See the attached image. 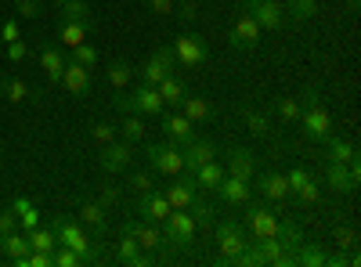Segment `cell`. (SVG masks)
I'll return each mask as SVG.
<instances>
[{
	"label": "cell",
	"mask_w": 361,
	"mask_h": 267,
	"mask_svg": "<svg viewBox=\"0 0 361 267\" xmlns=\"http://www.w3.org/2000/svg\"><path fill=\"white\" fill-rule=\"evenodd\" d=\"M51 228H54V235H58V246H69V249H73V253H80L83 260L90 256V235L83 231V224H80V221L58 217Z\"/></svg>",
	"instance_id": "8"
},
{
	"label": "cell",
	"mask_w": 361,
	"mask_h": 267,
	"mask_svg": "<svg viewBox=\"0 0 361 267\" xmlns=\"http://www.w3.org/2000/svg\"><path fill=\"white\" fill-rule=\"evenodd\" d=\"M325 185L333 188L336 195H350L357 188V181H354L350 170H347V163H336V159H329V166H325Z\"/></svg>",
	"instance_id": "21"
},
{
	"label": "cell",
	"mask_w": 361,
	"mask_h": 267,
	"mask_svg": "<svg viewBox=\"0 0 361 267\" xmlns=\"http://www.w3.org/2000/svg\"><path fill=\"white\" fill-rule=\"evenodd\" d=\"M130 188H134L137 195L152 192V188H156V185H152V173H148V170H137V173H130Z\"/></svg>",
	"instance_id": "51"
},
{
	"label": "cell",
	"mask_w": 361,
	"mask_h": 267,
	"mask_svg": "<svg viewBox=\"0 0 361 267\" xmlns=\"http://www.w3.org/2000/svg\"><path fill=\"white\" fill-rule=\"evenodd\" d=\"M195 177L188 173V177H177L173 185H166L163 188V195H166V202H170V210H188V206L195 202Z\"/></svg>",
	"instance_id": "15"
},
{
	"label": "cell",
	"mask_w": 361,
	"mask_h": 267,
	"mask_svg": "<svg viewBox=\"0 0 361 267\" xmlns=\"http://www.w3.org/2000/svg\"><path fill=\"white\" fill-rule=\"evenodd\" d=\"M15 11L22 18H40L44 15V4H40V0H15Z\"/></svg>",
	"instance_id": "50"
},
{
	"label": "cell",
	"mask_w": 361,
	"mask_h": 267,
	"mask_svg": "<svg viewBox=\"0 0 361 267\" xmlns=\"http://www.w3.org/2000/svg\"><path fill=\"white\" fill-rule=\"evenodd\" d=\"M260 195L271 199V202H286L289 199V181H286V173H264L260 181H257Z\"/></svg>",
	"instance_id": "27"
},
{
	"label": "cell",
	"mask_w": 361,
	"mask_h": 267,
	"mask_svg": "<svg viewBox=\"0 0 361 267\" xmlns=\"http://www.w3.org/2000/svg\"><path fill=\"white\" fill-rule=\"evenodd\" d=\"M246 206H250V202H246ZM246 228L253 231V239H271V235H279L282 221H279V213L271 210V206L253 202L250 210H246Z\"/></svg>",
	"instance_id": "9"
},
{
	"label": "cell",
	"mask_w": 361,
	"mask_h": 267,
	"mask_svg": "<svg viewBox=\"0 0 361 267\" xmlns=\"http://www.w3.org/2000/svg\"><path fill=\"white\" fill-rule=\"evenodd\" d=\"M11 210H15V217H18V224H22L25 231L40 228V210H37V206L29 202L25 195H22V199H15V206H11Z\"/></svg>",
	"instance_id": "33"
},
{
	"label": "cell",
	"mask_w": 361,
	"mask_h": 267,
	"mask_svg": "<svg viewBox=\"0 0 361 267\" xmlns=\"http://www.w3.org/2000/svg\"><path fill=\"white\" fill-rule=\"evenodd\" d=\"M137 213H141L145 221L163 224V221H166V213H170V202H166V195H163L159 188H152V192L137 195Z\"/></svg>",
	"instance_id": "18"
},
{
	"label": "cell",
	"mask_w": 361,
	"mask_h": 267,
	"mask_svg": "<svg viewBox=\"0 0 361 267\" xmlns=\"http://www.w3.org/2000/svg\"><path fill=\"white\" fill-rule=\"evenodd\" d=\"M58 15H62V22H76V25H83L87 33L94 29V15H90V4H87V0H66V4L58 8Z\"/></svg>",
	"instance_id": "26"
},
{
	"label": "cell",
	"mask_w": 361,
	"mask_h": 267,
	"mask_svg": "<svg viewBox=\"0 0 361 267\" xmlns=\"http://www.w3.org/2000/svg\"><path fill=\"white\" fill-rule=\"evenodd\" d=\"M333 239H336L340 253H347V249H354V246H357V231H354V228H347V224H343V228L336 224V231H333Z\"/></svg>",
	"instance_id": "44"
},
{
	"label": "cell",
	"mask_w": 361,
	"mask_h": 267,
	"mask_svg": "<svg viewBox=\"0 0 361 267\" xmlns=\"http://www.w3.org/2000/svg\"><path fill=\"white\" fill-rule=\"evenodd\" d=\"M137 76V69L130 66V62H112L109 69H105V80H109V87L112 91H127V83Z\"/></svg>",
	"instance_id": "32"
},
{
	"label": "cell",
	"mask_w": 361,
	"mask_h": 267,
	"mask_svg": "<svg viewBox=\"0 0 361 267\" xmlns=\"http://www.w3.org/2000/svg\"><path fill=\"white\" fill-rule=\"evenodd\" d=\"M243 120H246V130L257 134V137H264V134L271 130V120H267L264 112H257V108H246V112H243Z\"/></svg>",
	"instance_id": "43"
},
{
	"label": "cell",
	"mask_w": 361,
	"mask_h": 267,
	"mask_svg": "<svg viewBox=\"0 0 361 267\" xmlns=\"http://www.w3.org/2000/svg\"><path fill=\"white\" fill-rule=\"evenodd\" d=\"M300 112H304V105H300V98H275V116L282 123H296Z\"/></svg>",
	"instance_id": "40"
},
{
	"label": "cell",
	"mask_w": 361,
	"mask_h": 267,
	"mask_svg": "<svg viewBox=\"0 0 361 267\" xmlns=\"http://www.w3.org/2000/svg\"><path fill=\"white\" fill-rule=\"evenodd\" d=\"M76 263H83L80 253H73L69 246H54V267H76Z\"/></svg>",
	"instance_id": "45"
},
{
	"label": "cell",
	"mask_w": 361,
	"mask_h": 267,
	"mask_svg": "<svg viewBox=\"0 0 361 267\" xmlns=\"http://www.w3.org/2000/svg\"><path fill=\"white\" fill-rule=\"evenodd\" d=\"M40 69L51 76V83H62V73H66V54L58 51V47H51V44H44V51H40Z\"/></svg>",
	"instance_id": "30"
},
{
	"label": "cell",
	"mask_w": 361,
	"mask_h": 267,
	"mask_svg": "<svg viewBox=\"0 0 361 267\" xmlns=\"http://www.w3.org/2000/svg\"><path fill=\"white\" fill-rule=\"evenodd\" d=\"M188 213L195 217V228H209V224H214V210H209L206 202H192Z\"/></svg>",
	"instance_id": "46"
},
{
	"label": "cell",
	"mask_w": 361,
	"mask_h": 267,
	"mask_svg": "<svg viewBox=\"0 0 361 267\" xmlns=\"http://www.w3.org/2000/svg\"><path fill=\"white\" fill-rule=\"evenodd\" d=\"M293 263H304V267H322L325 263V253L314 246V242H300L296 253H293Z\"/></svg>",
	"instance_id": "37"
},
{
	"label": "cell",
	"mask_w": 361,
	"mask_h": 267,
	"mask_svg": "<svg viewBox=\"0 0 361 267\" xmlns=\"http://www.w3.org/2000/svg\"><path fill=\"white\" fill-rule=\"evenodd\" d=\"M304 112H300V130H304L307 141H325L329 134H333V112H329L322 105V87H307L304 91Z\"/></svg>",
	"instance_id": "1"
},
{
	"label": "cell",
	"mask_w": 361,
	"mask_h": 267,
	"mask_svg": "<svg viewBox=\"0 0 361 267\" xmlns=\"http://www.w3.org/2000/svg\"><path fill=\"white\" fill-rule=\"evenodd\" d=\"M51 4H54V8H62V4H66V0H51Z\"/></svg>",
	"instance_id": "59"
},
{
	"label": "cell",
	"mask_w": 361,
	"mask_h": 267,
	"mask_svg": "<svg viewBox=\"0 0 361 267\" xmlns=\"http://www.w3.org/2000/svg\"><path fill=\"white\" fill-rule=\"evenodd\" d=\"M260 33L264 29L253 22V15H238L235 18V25H231V33H228V44L235 47V51H257V44H260Z\"/></svg>",
	"instance_id": "10"
},
{
	"label": "cell",
	"mask_w": 361,
	"mask_h": 267,
	"mask_svg": "<svg viewBox=\"0 0 361 267\" xmlns=\"http://www.w3.org/2000/svg\"><path fill=\"white\" fill-rule=\"evenodd\" d=\"M173 73V51H166V47H159L148 62L141 66V83H148V87H156L163 76H170Z\"/></svg>",
	"instance_id": "14"
},
{
	"label": "cell",
	"mask_w": 361,
	"mask_h": 267,
	"mask_svg": "<svg viewBox=\"0 0 361 267\" xmlns=\"http://www.w3.org/2000/svg\"><path fill=\"white\" fill-rule=\"evenodd\" d=\"M145 156H148V166H152L156 173L163 177H177V173H185V156H180V148L170 144V141H156V144H148L145 148Z\"/></svg>",
	"instance_id": "3"
},
{
	"label": "cell",
	"mask_w": 361,
	"mask_h": 267,
	"mask_svg": "<svg viewBox=\"0 0 361 267\" xmlns=\"http://www.w3.org/2000/svg\"><path fill=\"white\" fill-rule=\"evenodd\" d=\"M98 202L105 206V210H109V206H116V202H119V188L105 185V188H102V199H98Z\"/></svg>",
	"instance_id": "57"
},
{
	"label": "cell",
	"mask_w": 361,
	"mask_h": 267,
	"mask_svg": "<svg viewBox=\"0 0 361 267\" xmlns=\"http://www.w3.org/2000/svg\"><path fill=\"white\" fill-rule=\"evenodd\" d=\"M214 231H217L221 263H235V260H238V253H243V249L250 246V239H246V231H243V224H238V221H221Z\"/></svg>",
	"instance_id": "5"
},
{
	"label": "cell",
	"mask_w": 361,
	"mask_h": 267,
	"mask_svg": "<svg viewBox=\"0 0 361 267\" xmlns=\"http://www.w3.org/2000/svg\"><path fill=\"white\" fill-rule=\"evenodd\" d=\"M116 108H119V112H134V116H163V112H166V101H163V94L156 91V87L141 83L134 94H123V91H119Z\"/></svg>",
	"instance_id": "2"
},
{
	"label": "cell",
	"mask_w": 361,
	"mask_h": 267,
	"mask_svg": "<svg viewBox=\"0 0 361 267\" xmlns=\"http://www.w3.org/2000/svg\"><path fill=\"white\" fill-rule=\"evenodd\" d=\"M221 195H224V202L228 206H246L250 199H253V185L250 181H243V177H228L224 173V181H221V188H217Z\"/></svg>",
	"instance_id": "24"
},
{
	"label": "cell",
	"mask_w": 361,
	"mask_h": 267,
	"mask_svg": "<svg viewBox=\"0 0 361 267\" xmlns=\"http://www.w3.org/2000/svg\"><path fill=\"white\" fill-rule=\"evenodd\" d=\"M156 91L163 94V101H166V108H177L180 101H185V94H188V87H185V80L180 76H163L159 83H156Z\"/></svg>",
	"instance_id": "28"
},
{
	"label": "cell",
	"mask_w": 361,
	"mask_h": 267,
	"mask_svg": "<svg viewBox=\"0 0 361 267\" xmlns=\"http://www.w3.org/2000/svg\"><path fill=\"white\" fill-rule=\"evenodd\" d=\"M58 40H62V44L73 51V47H80V44L87 40V29L76 25V22H62V33H58Z\"/></svg>",
	"instance_id": "42"
},
{
	"label": "cell",
	"mask_w": 361,
	"mask_h": 267,
	"mask_svg": "<svg viewBox=\"0 0 361 267\" xmlns=\"http://www.w3.org/2000/svg\"><path fill=\"white\" fill-rule=\"evenodd\" d=\"M145 120H141V116H134V112H127V120L123 123H119V134H123V141L127 144H137L141 137H145Z\"/></svg>",
	"instance_id": "38"
},
{
	"label": "cell",
	"mask_w": 361,
	"mask_h": 267,
	"mask_svg": "<svg viewBox=\"0 0 361 267\" xmlns=\"http://www.w3.org/2000/svg\"><path fill=\"white\" fill-rule=\"evenodd\" d=\"M257 249L264 256V263H275V267H286L293 263V249L279 239V235H271V239H257Z\"/></svg>",
	"instance_id": "23"
},
{
	"label": "cell",
	"mask_w": 361,
	"mask_h": 267,
	"mask_svg": "<svg viewBox=\"0 0 361 267\" xmlns=\"http://www.w3.org/2000/svg\"><path fill=\"white\" fill-rule=\"evenodd\" d=\"M130 159H134V144H119V141H109V144H102V170L105 173H119V170H127L130 166Z\"/></svg>",
	"instance_id": "13"
},
{
	"label": "cell",
	"mask_w": 361,
	"mask_h": 267,
	"mask_svg": "<svg viewBox=\"0 0 361 267\" xmlns=\"http://www.w3.org/2000/svg\"><path fill=\"white\" fill-rule=\"evenodd\" d=\"M69 62H76V66H83V69H94L98 62H102V54H98V47L94 44H80V47H73V58H69Z\"/></svg>",
	"instance_id": "41"
},
{
	"label": "cell",
	"mask_w": 361,
	"mask_h": 267,
	"mask_svg": "<svg viewBox=\"0 0 361 267\" xmlns=\"http://www.w3.org/2000/svg\"><path fill=\"white\" fill-rule=\"evenodd\" d=\"M0 98H8L11 105H22V101H33V91L18 76H4L0 80Z\"/></svg>",
	"instance_id": "31"
},
{
	"label": "cell",
	"mask_w": 361,
	"mask_h": 267,
	"mask_svg": "<svg viewBox=\"0 0 361 267\" xmlns=\"http://www.w3.org/2000/svg\"><path fill=\"white\" fill-rule=\"evenodd\" d=\"M293 195H296V202H304V206H314V202L322 199V188H318V181L311 177V181H307L304 188H300V192H293Z\"/></svg>",
	"instance_id": "47"
},
{
	"label": "cell",
	"mask_w": 361,
	"mask_h": 267,
	"mask_svg": "<svg viewBox=\"0 0 361 267\" xmlns=\"http://www.w3.org/2000/svg\"><path fill=\"white\" fill-rule=\"evenodd\" d=\"M22 33H18V22L15 18H8L4 25H0V40H4V44H11V40H18Z\"/></svg>",
	"instance_id": "56"
},
{
	"label": "cell",
	"mask_w": 361,
	"mask_h": 267,
	"mask_svg": "<svg viewBox=\"0 0 361 267\" xmlns=\"http://www.w3.org/2000/svg\"><path fill=\"white\" fill-rule=\"evenodd\" d=\"M224 173H228V177H243V181H253L257 163H253V152H250V148H231Z\"/></svg>",
	"instance_id": "20"
},
{
	"label": "cell",
	"mask_w": 361,
	"mask_h": 267,
	"mask_svg": "<svg viewBox=\"0 0 361 267\" xmlns=\"http://www.w3.org/2000/svg\"><path fill=\"white\" fill-rule=\"evenodd\" d=\"M76 221H80L83 228L94 231V239H102V235H105V206H102V202H83Z\"/></svg>",
	"instance_id": "29"
},
{
	"label": "cell",
	"mask_w": 361,
	"mask_h": 267,
	"mask_svg": "<svg viewBox=\"0 0 361 267\" xmlns=\"http://www.w3.org/2000/svg\"><path fill=\"white\" fill-rule=\"evenodd\" d=\"M145 8L152 11V15H173L177 0H145Z\"/></svg>",
	"instance_id": "53"
},
{
	"label": "cell",
	"mask_w": 361,
	"mask_h": 267,
	"mask_svg": "<svg viewBox=\"0 0 361 267\" xmlns=\"http://www.w3.org/2000/svg\"><path fill=\"white\" fill-rule=\"evenodd\" d=\"M166 120H163V130H166V141L177 144V148H185L192 137H195V123L188 120L185 112H163Z\"/></svg>",
	"instance_id": "12"
},
{
	"label": "cell",
	"mask_w": 361,
	"mask_h": 267,
	"mask_svg": "<svg viewBox=\"0 0 361 267\" xmlns=\"http://www.w3.org/2000/svg\"><path fill=\"white\" fill-rule=\"evenodd\" d=\"M116 134H119V127H112V123H90V137H94L98 144L116 141Z\"/></svg>",
	"instance_id": "48"
},
{
	"label": "cell",
	"mask_w": 361,
	"mask_h": 267,
	"mask_svg": "<svg viewBox=\"0 0 361 267\" xmlns=\"http://www.w3.org/2000/svg\"><path fill=\"white\" fill-rule=\"evenodd\" d=\"M318 15V0H289L286 4V18L293 22H311Z\"/></svg>",
	"instance_id": "36"
},
{
	"label": "cell",
	"mask_w": 361,
	"mask_h": 267,
	"mask_svg": "<svg viewBox=\"0 0 361 267\" xmlns=\"http://www.w3.org/2000/svg\"><path fill=\"white\" fill-rule=\"evenodd\" d=\"M238 8H243L246 15H253V22L260 29H282L289 22L282 0H238Z\"/></svg>",
	"instance_id": "4"
},
{
	"label": "cell",
	"mask_w": 361,
	"mask_h": 267,
	"mask_svg": "<svg viewBox=\"0 0 361 267\" xmlns=\"http://www.w3.org/2000/svg\"><path fill=\"white\" fill-rule=\"evenodd\" d=\"M0 249H4L11 260H18V256L29 253V239H25L22 231H11V235H4V239H0Z\"/></svg>",
	"instance_id": "39"
},
{
	"label": "cell",
	"mask_w": 361,
	"mask_h": 267,
	"mask_svg": "<svg viewBox=\"0 0 361 267\" xmlns=\"http://www.w3.org/2000/svg\"><path fill=\"white\" fill-rule=\"evenodd\" d=\"M173 62H180L185 69H199L206 58H209V47H206V40L199 37V33H180V37H173Z\"/></svg>",
	"instance_id": "6"
},
{
	"label": "cell",
	"mask_w": 361,
	"mask_h": 267,
	"mask_svg": "<svg viewBox=\"0 0 361 267\" xmlns=\"http://www.w3.org/2000/svg\"><path fill=\"white\" fill-rule=\"evenodd\" d=\"M347 4H350V11H357V0H347Z\"/></svg>",
	"instance_id": "58"
},
{
	"label": "cell",
	"mask_w": 361,
	"mask_h": 267,
	"mask_svg": "<svg viewBox=\"0 0 361 267\" xmlns=\"http://www.w3.org/2000/svg\"><path fill=\"white\" fill-rule=\"evenodd\" d=\"M116 256H119V263H130V267H145L148 263V253L137 246V239H134V231L123 224V231H119V242H116Z\"/></svg>",
	"instance_id": "16"
},
{
	"label": "cell",
	"mask_w": 361,
	"mask_h": 267,
	"mask_svg": "<svg viewBox=\"0 0 361 267\" xmlns=\"http://www.w3.org/2000/svg\"><path fill=\"white\" fill-rule=\"evenodd\" d=\"M325 144H329V159H336V163H350L357 152H354V144L347 141V137H336V134H329L325 137Z\"/></svg>",
	"instance_id": "35"
},
{
	"label": "cell",
	"mask_w": 361,
	"mask_h": 267,
	"mask_svg": "<svg viewBox=\"0 0 361 267\" xmlns=\"http://www.w3.org/2000/svg\"><path fill=\"white\" fill-rule=\"evenodd\" d=\"M163 224H166L163 239L173 242L177 249H188V246L195 242V217H192L188 210H170Z\"/></svg>",
	"instance_id": "7"
},
{
	"label": "cell",
	"mask_w": 361,
	"mask_h": 267,
	"mask_svg": "<svg viewBox=\"0 0 361 267\" xmlns=\"http://www.w3.org/2000/svg\"><path fill=\"white\" fill-rule=\"evenodd\" d=\"M11 231H18V217H15V210H0V235H11Z\"/></svg>",
	"instance_id": "55"
},
{
	"label": "cell",
	"mask_w": 361,
	"mask_h": 267,
	"mask_svg": "<svg viewBox=\"0 0 361 267\" xmlns=\"http://www.w3.org/2000/svg\"><path fill=\"white\" fill-rule=\"evenodd\" d=\"M0 239H4V235H0Z\"/></svg>",
	"instance_id": "60"
},
{
	"label": "cell",
	"mask_w": 361,
	"mask_h": 267,
	"mask_svg": "<svg viewBox=\"0 0 361 267\" xmlns=\"http://www.w3.org/2000/svg\"><path fill=\"white\" fill-rule=\"evenodd\" d=\"M177 108L185 112V116H188V120H192L195 127H199V123H209V120L217 116L214 101H209V98H199V94H185V101H180Z\"/></svg>",
	"instance_id": "22"
},
{
	"label": "cell",
	"mask_w": 361,
	"mask_h": 267,
	"mask_svg": "<svg viewBox=\"0 0 361 267\" xmlns=\"http://www.w3.org/2000/svg\"><path fill=\"white\" fill-rule=\"evenodd\" d=\"M192 177H195V188H202V192H217L221 181H224V166H221L217 159H209V163L195 166Z\"/></svg>",
	"instance_id": "25"
},
{
	"label": "cell",
	"mask_w": 361,
	"mask_h": 267,
	"mask_svg": "<svg viewBox=\"0 0 361 267\" xmlns=\"http://www.w3.org/2000/svg\"><path fill=\"white\" fill-rule=\"evenodd\" d=\"M180 156H185V170L192 173L195 166H202V163H209V159H217V144L206 141V137H192L185 148H180Z\"/></svg>",
	"instance_id": "17"
},
{
	"label": "cell",
	"mask_w": 361,
	"mask_h": 267,
	"mask_svg": "<svg viewBox=\"0 0 361 267\" xmlns=\"http://www.w3.org/2000/svg\"><path fill=\"white\" fill-rule=\"evenodd\" d=\"M25 58H29V47H25V40H22V37H18V40H11V44H8V62H11V66H22Z\"/></svg>",
	"instance_id": "52"
},
{
	"label": "cell",
	"mask_w": 361,
	"mask_h": 267,
	"mask_svg": "<svg viewBox=\"0 0 361 267\" xmlns=\"http://www.w3.org/2000/svg\"><path fill=\"white\" fill-rule=\"evenodd\" d=\"M286 181H289V195H293V192H300V188L311 181V173H307L304 166H293V170L286 173Z\"/></svg>",
	"instance_id": "49"
},
{
	"label": "cell",
	"mask_w": 361,
	"mask_h": 267,
	"mask_svg": "<svg viewBox=\"0 0 361 267\" xmlns=\"http://www.w3.org/2000/svg\"><path fill=\"white\" fill-rule=\"evenodd\" d=\"M180 18H185V22H195L199 18V0H180V8H173Z\"/></svg>",
	"instance_id": "54"
},
{
	"label": "cell",
	"mask_w": 361,
	"mask_h": 267,
	"mask_svg": "<svg viewBox=\"0 0 361 267\" xmlns=\"http://www.w3.org/2000/svg\"><path fill=\"white\" fill-rule=\"evenodd\" d=\"M127 228L134 231V239H137V246L145 249V253H156V249H163L166 246V239H163V228L156 224V221H127Z\"/></svg>",
	"instance_id": "11"
},
{
	"label": "cell",
	"mask_w": 361,
	"mask_h": 267,
	"mask_svg": "<svg viewBox=\"0 0 361 267\" xmlns=\"http://www.w3.org/2000/svg\"><path fill=\"white\" fill-rule=\"evenodd\" d=\"M25 239H29V249H40V253H54L58 246L54 228H33V231H25Z\"/></svg>",
	"instance_id": "34"
},
{
	"label": "cell",
	"mask_w": 361,
	"mask_h": 267,
	"mask_svg": "<svg viewBox=\"0 0 361 267\" xmlns=\"http://www.w3.org/2000/svg\"><path fill=\"white\" fill-rule=\"evenodd\" d=\"M62 87H66L73 98H87V94H90V69H83V66H76V62H66Z\"/></svg>",
	"instance_id": "19"
}]
</instances>
